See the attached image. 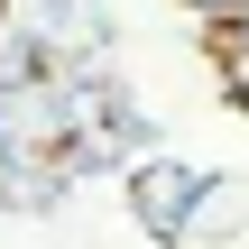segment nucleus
<instances>
[{
  "mask_svg": "<svg viewBox=\"0 0 249 249\" xmlns=\"http://www.w3.org/2000/svg\"><path fill=\"white\" fill-rule=\"evenodd\" d=\"M213 203V166H185V157H139L129 166V213L157 249H176L194 231V213Z\"/></svg>",
  "mask_w": 249,
  "mask_h": 249,
  "instance_id": "f257e3e1",
  "label": "nucleus"
},
{
  "mask_svg": "<svg viewBox=\"0 0 249 249\" xmlns=\"http://www.w3.org/2000/svg\"><path fill=\"white\" fill-rule=\"evenodd\" d=\"M102 18H111L102 0H28V9H18V28H28L46 55H65V46H102Z\"/></svg>",
  "mask_w": 249,
  "mask_h": 249,
  "instance_id": "f03ea898",
  "label": "nucleus"
},
{
  "mask_svg": "<svg viewBox=\"0 0 249 249\" xmlns=\"http://www.w3.org/2000/svg\"><path fill=\"white\" fill-rule=\"evenodd\" d=\"M194 9H203V18H240L249 0H194Z\"/></svg>",
  "mask_w": 249,
  "mask_h": 249,
  "instance_id": "7ed1b4c3",
  "label": "nucleus"
}]
</instances>
